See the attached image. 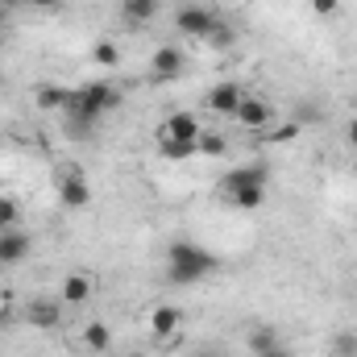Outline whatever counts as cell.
I'll return each instance as SVG.
<instances>
[{"label":"cell","instance_id":"1","mask_svg":"<svg viewBox=\"0 0 357 357\" xmlns=\"http://www.w3.org/2000/svg\"><path fill=\"white\" fill-rule=\"evenodd\" d=\"M216 266H220L216 254H208L204 245H195L187 237L167 250V282H175V287H195L208 274H216Z\"/></svg>","mask_w":357,"mask_h":357},{"label":"cell","instance_id":"2","mask_svg":"<svg viewBox=\"0 0 357 357\" xmlns=\"http://www.w3.org/2000/svg\"><path fill=\"white\" fill-rule=\"evenodd\" d=\"M116 104H121V91L112 88V84H104V79H96V84H88V88L71 91L63 116H67V121H79V125H88V129H96Z\"/></svg>","mask_w":357,"mask_h":357},{"label":"cell","instance_id":"3","mask_svg":"<svg viewBox=\"0 0 357 357\" xmlns=\"http://www.w3.org/2000/svg\"><path fill=\"white\" fill-rule=\"evenodd\" d=\"M212 25H216V13L204 4H178L175 8V29L183 38H208Z\"/></svg>","mask_w":357,"mask_h":357},{"label":"cell","instance_id":"4","mask_svg":"<svg viewBox=\"0 0 357 357\" xmlns=\"http://www.w3.org/2000/svg\"><path fill=\"white\" fill-rule=\"evenodd\" d=\"M187 71V54H183V46H158L154 50V59H150V79L154 84H171V79H178Z\"/></svg>","mask_w":357,"mask_h":357},{"label":"cell","instance_id":"5","mask_svg":"<svg viewBox=\"0 0 357 357\" xmlns=\"http://www.w3.org/2000/svg\"><path fill=\"white\" fill-rule=\"evenodd\" d=\"M59 204L63 208H71V212H79V208H88L91 204V187L88 178H84V171H63V178H59Z\"/></svg>","mask_w":357,"mask_h":357},{"label":"cell","instance_id":"6","mask_svg":"<svg viewBox=\"0 0 357 357\" xmlns=\"http://www.w3.org/2000/svg\"><path fill=\"white\" fill-rule=\"evenodd\" d=\"M29 250H33V237H29L25 229H4V233H0V266L25 262Z\"/></svg>","mask_w":357,"mask_h":357},{"label":"cell","instance_id":"7","mask_svg":"<svg viewBox=\"0 0 357 357\" xmlns=\"http://www.w3.org/2000/svg\"><path fill=\"white\" fill-rule=\"evenodd\" d=\"M241 100H245V88L241 84H216V88L208 91V108L216 112V116H237V108H241Z\"/></svg>","mask_w":357,"mask_h":357},{"label":"cell","instance_id":"8","mask_svg":"<svg viewBox=\"0 0 357 357\" xmlns=\"http://www.w3.org/2000/svg\"><path fill=\"white\" fill-rule=\"evenodd\" d=\"M270 171L262 167V162H250V167H233L229 175H220V195L229 199L233 191H241V187H250V183H266Z\"/></svg>","mask_w":357,"mask_h":357},{"label":"cell","instance_id":"9","mask_svg":"<svg viewBox=\"0 0 357 357\" xmlns=\"http://www.w3.org/2000/svg\"><path fill=\"white\" fill-rule=\"evenodd\" d=\"M237 121H241V129H266L270 121H274V108H270L262 96H250L245 91V100L237 108Z\"/></svg>","mask_w":357,"mask_h":357},{"label":"cell","instance_id":"10","mask_svg":"<svg viewBox=\"0 0 357 357\" xmlns=\"http://www.w3.org/2000/svg\"><path fill=\"white\" fill-rule=\"evenodd\" d=\"M63 307H67V303H54V299H29L25 320H29L33 328H59V324H63Z\"/></svg>","mask_w":357,"mask_h":357},{"label":"cell","instance_id":"11","mask_svg":"<svg viewBox=\"0 0 357 357\" xmlns=\"http://www.w3.org/2000/svg\"><path fill=\"white\" fill-rule=\"evenodd\" d=\"M178 328H183V312H178L175 303H158V307L150 312V333H154L158 341L175 337Z\"/></svg>","mask_w":357,"mask_h":357},{"label":"cell","instance_id":"12","mask_svg":"<svg viewBox=\"0 0 357 357\" xmlns=\"http://www.w3.org/2000/svg\"><path fill=\"white\" fill-rule=\"evenodd\" d=\"M199 121L191 116V112H175L171 121H167V129H162V137H175V142H199Z\"/></svg>","mask_w":357,"mask_h":357},{"label":"cell","instance_id":"13","mask_svg":"<svg viewBox=\"0 0 357 357\" xmlns=\"http://www.w3.org/2000/svg\"><path fill=\"white\" fill-rule=\"evenodd\" d=\"M125 25H150L158 17V0H121Z\"/></svg>","mask_w":357,"mask_h":357},{"label":"cell","instance_id":"14","mask_svg":"<svg viewBox=\"0 0 357 357\" xmlns=\"http://www.w3.org/2000/svg\"><path fill=\"white\" fill-rule=\"evenodd\" d=\"M229 204H233V208H241V212H258V208L266 204V183H250V187L233 191V195H229Z\"/></svg>","mask_w":357,"mask_h":357},{"label":"cell","instance_id":"15","mask_svg":"<svg viewBox=\"0 0 357 357\" xmlns=\"http://www.w3.org/2000/svg\"><path fill=\"white\" fill-rule=\"evenodd\" d=\"M88 295H91V278L88 274H67V278H63V303H67V307L88 303Z\"/></svg>","mask_w":357,"mask_h":357},{"label":"cell","instance_id":"16","mask_svg":"<svg viewBox=\"0 0 357 357\" xmlns=\"http://www.w3.org/2000/svg\"><path fill=\"white\" fill-rule=\"evenodd\" d=\"M33 100H38V108H46V112H63L67 100H71V91L59 88V84H42V88L33 91Z\"/></svg>","mask_w":357,"mask_h":357},{"label":"cell","instance_id":"17","mask_svg":"<svg viewBox=\"0 0 357 357\" xmlns=\"http://www.w3.org/2000/svg\"><path fill=\"white\" fill-rule=\"evenodd\" d=\"M245 345H250V354L254 357H262V354H270V349H278L282 341H278V333H274L270 324H262V328H254V333L245 337Z\"/></svg>","mask_w":357,"mask_h":357},{"label":"cell","instance_id":"18","mask_svg":"<svg viewBox=\"0 0 357 357\" xmlns=\"http://www.w3.org/2000/svg\"><path fill=\"white\" fill-rule=\"evenodd\" d=\"M84 345H88L91 354H108V349H112V328L100 324V320L88 324V328H84Z\"/></svg>","mask_w":357,"mask_h":357},{"label":"cell","instance_id":"19","mask_svg":"<svg viewBox=\"0 0 357 357\" xmlns=\"http://www.w3.org/2000/svg\"><path fill=\"white\" fill-rule=\"evenodd\" d=\"M195 150H199L204 158H220V154H229V137H225V133H199Z\"/></svg>","mask_w":357,"mask_h":357},{"label":"cell","instance_id":"20","mask_svg":"<svg viewBox=\"0 0 357 357\" xmlns=\"http://www.w3.org/2000/svg\"><path fill=\"white\" fill-rule=\"evenodd\" d=\"M191 154H199V150H195V142H175V137H162V158H167V162H187Z\"/></svg>","mask_w":357,"mask_h":357},{"label":"cell","instance_id":"21","mask_svg":"<svg viewBox=\"0 0 357 357\" xmlns=\"http://www.w3.org/2000/svg\"><path fill=\"white\" fill-rule=\"evenodd\" d=\"M17 220H21V204L13 195H0V233L4 229H17Z\"/></svg>","mask_w":357,"mask_h":357},{"label":"cell","instance_id":"22","mask_svg":"<svg viewBox=\"0 0 357 357\" xmlns=\"http://www.w3.org/2000/svg\"><path fill=\"white\" fill-rule=\"evenodd\" d=\"M233 38H237V33H233V29H229V25H225V21L216 17V25H212V33H208L204 42H212L216 50H229V46H233Z\"/></svg>","mask_w":357,"mask_h":357},{"label":"cell","instance_id":"23","mask_svg":"<svg viewBox=\"0 0 357 357\" xmlns=\"http://www.w3.org/2000/svg\"><path fill=\"white\" fill-rule=\"evenodd\" d=\"M91 59H96L100 67H116V63H121V50H116L112 42H96V50H91Z\"/></svg>","mask_w":357,"mask_h":357},{"label":"cell","instance_id":"24","mask_svg":"<svg viewBox=\"0 0 357 357\" xmlns=\"http://www.w3.org/2000/svg\"><path fill=\"white\" fill-rule=\"evenodd\" d=\"M333 357H357V333H341L333 341Z\"/></svg>","mask_w":357,"mask_h":357},{"label":"cell","instance_id":"25","mask_svg":"<svg viewBox=\"0 0 357 357\" xmlns=\"http://www.w3.org/2000/svg\"><path fill=\"white\" fill-rule=\"evenodd\" d=\"M312 13L316 17H337L341 13V0H312Z\"/></svg>","mask_w":357,"mask_h":357},{"label":"cell","instance_id":"26","mask_svg":"<svg viewBox=\"0 0 357 357\" xmlns=\"http://www.w3.org/2000/svg\"><path fill=\"white\" fill-rule=\"evenodd\" d=\"M191 357H229V349L212 341V345H199V349H195V354H191Z\"/></svg>","mask_w":357,"mask_h":357},{"label":"cell","instance_id":"27","mask_svg":"<svg viewBox=\"0 0 357 357\" xmlns=\"http://www.w3.org/2000/svg\"><path fill=\"white\" fill-rule=\"evenodd\" d=\"M295 133H299V125H287V129H278V133H274V137H270V142H274V146H278V142H291V137H295Z\"/></svg>","mask_w":357,"mask_h":357},{"label":"cell","instance_id":"28","mask_svg":"<svg viewBox=\"0 0 357 357\" xmlns=\"http://www.w3.org/2000/svg\"><path fill=\"white\" fill-rule=\"evenodd\" d=\"M345 146L357 150V116H349V125H345Z\"/></svg>","mask_w":357,"mask_h":357},{"label":"cell","instance_id":"29","mask_svg":"<svg viewBox=\"0 0 357 357\" xmlns=\"http://www.w3.org/2000/svg\"><path fill=\"white\" fill-rule=\"evenodd\" d=\"M17 4H33V8H46V13H50V8H59L63 0H17Z\"/></svg>","mask_w":357,"mask_h":357},{"label":"cell","instance_id":"30","mask_svg":"<svg viewBox=\"0 0 357 357\" xmlns=\"http://www.w3.org/2000/svg\"><path fill=\"white\" fill-rule=\"evenodd\" d=\"M4 17H8V0H0V25H4Z\"/></svg>","mask_w":357,"mask_h":357},{"label":"cell","instance_id":"31","mask_svg":"<svg viewBox=\"0 0 357 357\" xmlns=\"http://www.w3.org/2000/svg\"><path fill=\"white\" fill-rule=\"evenodd\" d=\"M262 357H287V349L278 345V349H270V354H262Z\"/></svg>","mask_w":357,"mask_h":357},{"label":"cell","instance_id":"32","mask_svg":"<svg viewBox=\"0 0 357 357\" xmlns=\"http://www.w3.org/2000/svg\"><path fill=\"white\" fill-rule=\"evenodd\" d=\"M354 175H357V154H354Z\"/></svg>","mask_w":357,"mask_h":357},{"label":"cell","instance_id":"33","mask_svg":"<svg viewBox=\"0 0 357 357\" xmlns=\"http://www.w3.org/2000/svg\"><path fill=\"white\" fill-rule=\"evenodd\" d=\"M175 4H183V0H175Z\"/></svg>","mask_w":357,"mask_h":357},{"label":"cell","instance_id":"34","mask_svg":"<svg viewBox=\"0 0 357 357\" xmlns=\"http://www.w3.org/2000/svg\"><path fill=\"white\" fill-rule=\"evenodd\" d=\"M354 287H357V278H354Z\"/></svg>","mask_w":357,"mask_h":357}]
</instances>
